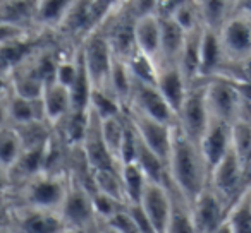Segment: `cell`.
Listing matches in <instances>:
<instances>
[{"mask_svg":"<svg viewBox=\"0 0 251 233\" xmlns=\"http://www.w3.org/2000/svg\"><path fill=\"white\" fill-rule=\"evenodd\" d=\"M169 178L189 202L195 201L210 180V168L201 153L200 143L186 136L177 126H174L169 156Z\"/></svg>","mask_w":251,"mask_h":233,"instance_id":"6da1fadb","label":"cell"},{"mask_svg":"<svg viewBox=\"0 0 251 233\" xmlns=\"http://www.w3.org/2000/svg\"><path fill=\"white\" fill-rule=\"evenodd\" d=\"M4 191H12V197L16 199L12 204H26L60 211L69 191V173H52L43 170L26 178L21 184L4 187Z\"/></svg>","mask_w":251,"mask_h":233,"instance_id":"7a4b0ae2","label":"cell"},{"mask_svg":"<svg viewBox=\"0 0 251 233\" xmlns=\"http://www.w3.org/2000/svg\"><path fill=\"white\" fill-rule=\"evenodd\" d=\"M217 33L226 57V67L239 65L251 59V16L248 12L236 7Z\"/></svg>","mask_w":251,"mask_h":233,"instance_id":"3957f363","label":"cell"},{"mask_svg":"<svg viewBox=\"0 0 251 233\" xmlns=\"http://www.w3.org/2000/svg\"><path fill=\"white\" fill-rule=\"evenodd\" d=\"M5 218L11 225H4L14 233H60L67 228L62 214L57 209L36 208L26 204H12L5 208Z\"/></svg>","mask_w":251,"mask_h":233,"instance_id":"277c9868","label":"cell"},{"mask_svg":"<svg viewBox=\"0 0 251 233\" xmlns=\"http://www.w3.org/2000/svg\"><path fill=\"white\" fill-rule=\"evenodd\" d=\"M79 50L84 65H86V70L91 77V83H93V89L95 87L105 89L115 60V53L112 50L105 33L97 26L79 43Z\"/></svg>","mask_w":251,"mask_h":233,"instance_id":"5b68a950","label":"cell"},{"mask_svg":"<svg viewBox=\"0 0 251 233\" xmlns=\"http://www.w3.org/2000/svg\"><path fill=\"white\" fill-rule=\"evenodd\" d=\"M60 214L67 228L77 230V232H86L100 223L97 218V211H95L93 192L71 175L69 191L60 208Z\"/></svg>","mask_w":251,"mask_h":233,"instance_id":"8992f818","label":"cell"},{"mask_svg":"<svg viewBox=\"0 0 251 233\" xmlns=\"http://www.w3.org/2000/svg\"><path fill=\"white\" fill-rule=\"evenodd\" d=\"M210 110L206 105L205 79L196 81L189 86V91L177 111V124L176 126L189 136L193 141L200 143L203 132L206 130L210 122Z\"/></svg>","mask_w":251,"mask_h":233,"instance_id":"52a82bcc","label":"cell"},{"mask_svg":"<svg viewBox=\"0 0 251 233\" xmlns=\"http://www.w3.org/2000/svg\"><path fill=\"white\" fill-rule=\"evenodd\" d=\"M205 91L210 115L232 124L246 100L236 83L229 77L215 76L205 79Z\"/></svg>","mask_w":251,"mask_h":233,"instance_id":"ba28073f","label":"cell"},{"mask_svg":"<svg viewBox=\"0 0 251 233\" xmlns=\"http://www.w3.org/2000/svg\"><path fill=\"white\" fill-rule=\"evenodd\" d=\"M208 185L224 199V202L229 208L248 189L246 182H244L243 161L237 156L234 148L212 168Z\"/></svg>","mask_w":251,"mask_h":233,"instance_id":"9c48e42d","label":"cell"},{"mask_svg":"<svg viewBox=\"0 0 251 233\" xmlns=\"http://www.w3.org/2000/svg\"><path fill=\"white\" fill-rule=\"evenodd\" d=\"M126 110L147 115V117H151V119L160 120V122L165 124H171V126L177 124V113L171 106V103L165 100V96L157 87V84L134 81L133 93H131L129 103H127Z\"/></svg>","mask_w":251,"mask_h":233,"instance_id":"30bf717a","label":"cell"},{"mask_svg":"<svg viewBox=\"0 0 251 233\" xmlns=\"http://www.w3.org/2000/svg\"><path fill=\"white\" fill-rule=\"evenodd\" d=\"M126 111L129 113L131 120H133L134 127L138 130L140 139L169 165L174 126L160 122V120H155L151 117H147V115L136 113V111H131V110H126Z\"/></svg>","mask_w":251,"mask_h":233,"instance_id":"8fae6325","label":"cell"},{"mask_svg":"<svg viewBox=\"0 0 251 233\" xmlns=\"http://www.w3.org/2000/svg\"><path fill=\"white\" fill-rule=\"evenodd\" d=\"M227 209H229V206L224 202V199L210 185H206L196 195L195 201L191 202V211H193L196 232L212 233L226 219Z\"/></svg>","mask_w":251,"mask_h":233,"instance_id":"7c38bea8","label":"cell"},{"mask_svg":"<svg viewBox=\"0 0 251 233\" xmlns=\"http://www.w3.org/2000/svg\"><path fill=\"white\" fill-rule=\"evenodd\" d=\"M140 204L150 218L155 232L165 233L172 211V192L169 182L160 184V182L148 180L143 195L140 199Z\"/></svg>","mask_w":251,"mask_h":233,"instance_id":"4fadbf2b","label":"cell"},{"mask_svg":"<svg viewBox=\"0 0 251 233\" xmlns=\"http://www.w3.org/2000/svg\"><path fill=\"white\" fill-rule=\"evenodd\" d=\"M200 148L212 171V168L232 149V124L210 117L208 127L200 139Z\"/></svg>","mask_w":251,"mask_h":233,"instance_id":"5bb4252c","label":"cell"},{"mask_svg":"<svg viewBox=\"0 0 251 233\" xmlns=\"http://www.w3.org/2000/svg\"><path fill=\"white\" fill-rule=\"evenodd\" d=\"M84 156L93 170H103V168H121L119 161L114 158L110 149L107 148L101 134V122L100 117L90 108V122L84 134V139L81 143Z\"/></svg>","mask_w":251,"mask_h":233,"instance_id":"9a60e30c","label":"cell"},{"mask_svg":"<svg viewBox=\"0 0 251 233\" xmlns=\"http://www.w3.org/2000/svg\"><path fill=\"white\" fill-rule=\"evenodd\" d=\"M136 50L158 64L162 52V18L155 12L138 16L134 22Z\"/></svg>","mask_w":251,"mask_h":233,"instance_id":"2e32d148","label":"cell"},{"mask_svg":"<svg viewBox=\"0 0 251 233\" xmlns=\"http://www.w3.org/2000/svg\"><path fill=\"white\" fill-rule=\"evenodd\" d=\"M189 86L191 84L186 79L179 64H164V65H158L157 87L162 91L165 100L171 103V106L176 110V113L181 108L182 101H184L186 94L189 91Z\"/></svg>","mask_w":251,"mask_h":233,"instance_id":"e0dca14e","label":"cell"},{"mask_svg":"<svg viewBox=\"0 0 251 233\" xmlns=\"http://www.w3.org/2000/svg\"><path fill=\"white\" fill-rule=\"evenodd\" d=\"M42 103L43 110H45V119L55 127L57 124L62 122L73 111L71 89L67 86H64V84H60L59 81H50L43 87Z\"/></svg>","mask_w":251,"mask_h":233,"instance_id":"ac0fdd59","label":"cell"},{"mask_svg":"<svg viewBox=\"0 0 251 233\" xmlns=\"http://www.w3.org/2000/svg\"><path fill=\"white\" fill-rule=\"evenodd\" d=\"M40 0H2V24H12L29 31L43 29L38 22Z\"/></svg>","mask_w":251,"mask_h":233,"instance_id":"d6986e66","label":"cell"},{"mask_svg":"<svg viewBox=\"0 0 251 233\" xmlns=\"http://www.w3.org/2000/svg\"><path fill=\"white\" fill-rule=\"evenodd\" d=\"M226 67V57L220 45L219 33L206 29L203 33L201 57H200V79H210L222 72Z\"/></svg>","mask_w":251,"mask_h":233,"instance_id":"ffe728a7","label":"cell"},{"mask_svg":"<svg viewBox=\"0 0 251 233\" xmlns=\"http://www.w3.org/2000/svg\"><path fill=\"white\" fill-rule=\"evenodd\" d=\"M186 35L188 33L172 18H162V52L158 65L179 64V57H181L182 46H184Z\"/></svg>","mask_w":251,"mask_h":233,"instance_id":"44dd1931","label":"cell"},{"mask_svg":"<svg viewBox=\"0 0 251 233\" xmlns=\"http://www.w3.org/2000/svg\"><path fill=\"white\" fill-rule=\"evenodd\" d=\"M205 28L193 29L186 35V42L182 46L181 57H179V67L184 72L189 84L196 83L200 79V57H201V42Z\"/></svg>","mask_w":251,"mask_h":233,"instance_id":"7402d4cb","label":"cell"},{"mask_svg":"<svg viewBox=\"0 0 251 233\" xmlns=\"http://www.w3.org/2000/svg\"><path fill=\"white\" fill-rule=\"evenodd\" d=\"M25 151V144L16 130V127L9 124H2V134H0V167H2V175L11 171V168L18 163Z\"/></svg>","mask_w":251,"mask_h":233,"instance_id":"603a6c76","label":"cell"},{"mask_svg":"<svg viewBox=\"0 0 251 233\" xmlns=\"http://www.w3.org/2000/svg\"><path fill=\"white\" fill-rule=\"evenodd\" d=\"M95 192H100L121 204H127V194H126L124 182H122L121 168H103L95 170L93 173Z\"/></svg>","mask_w":251,"mask_h":233,"instance_id":"cb8c5ba5","label":"cell"},{"mask_svg":"<svg viewBox=\"0 0 251 233\" xmlns=\"http://www.w3.org/2000/svg\"><path fill=\"white\" fill-rule=\"evenodd\" d=\"M203 26L212 31H219L236 11V0H198Z\"/></svg>","mask_w":251,"mask_h":233,"instance_id":"d4e9b609","label":"cell"},{"mask_svg":"<svg viewBox=\"0 0 251 233\" xmlns=\"http://www.w3.org/2000/svg\"><path fill=\"white\" fill-rule=\"evenodd\" d=\"M226 221L232 233H251V189L248 187L227 209Z\"/></svg>","mask_w":251,"mask_h":233,"instance_id":"484cf974","label":"cell"},{"mask_svg":"<svg viewBox=\"0 0 251 233\" xmlns=\"http://www.w3.org/2000/svg\"><path fill=\"white\" fill-rule=\"evenodd\" d=\"M101 122V134L107 148L110 149V153L114 154V158L119 161L121 156V148L124 143L126 136V126H127V113L115 115V117H108V119H100ZM121 165V161H119Z\"/></svg>","mask_w":251,"mask_h":233,"instance_id":"4316f807","label":"cell"},{"mask_svg":"<svg viewBox=\"0 0 251 233\" xmlns=\"http://www.w3.org/2000/svg\"><path fill=\"white\" fill-rule=\"evenodd\" d=\"M76 0H40L38 22L43 29L55 31Z\"/></svg>","mask_w":251,"mask_h":233,"instance_id":"83f0119b","label":"cell"},{"mask_svg":"<svg viewBox=\"0 0 251 233\" xmlns=\"http://www.w3.org/2000/svg\"><path fill=\"white\" fill-rule=\"evenodd\" d=\"M121 175L126 187V194H127V201L140 202L145 187L148 184V177L145 175V171L141 170L136 161H131V163L121 165Z\"/></svg>","mask_w":251,"mask_h":233,"instance_id":"f1b7e54d","label":"cell"},{"mask_svg":"<svg viewBox=\"0 0 251 233\" xmlns=\"http://www.w3.org/2000/svg\"><path fill=\"white\" fill-rule=\"evenodd\" d=\"M90 108L100 119L115 117V115H121L126 111V106L115 94H112L108 89H98V87H95L91 93Z\"/></svg>","mask_w":251,"mask_h":233,"instance_id":"f546056e","label":"cell"},{"mask_svg":"<svg viewBox=\"0 0 251 233\" xmlns=\"http://www.w3.org/2000/svg\"><path fill=\"white\" fill-rule=\"evenodd\" d=\"M127 60V65L131 69L134 81H141V83H150V84H157V77H158V64L153 59H150L148 55L141 52H134L133 55Z\"/></svg>","mask_w":251,"mask_h":233,"instance_id":"4dcf8cb0","label":"cell"},{"mask_svg":"<svg viewBox=\"0 0 251 233\" xmlns=\"http://www.w3.org/2000/svg\"><path fill=\"white\" fill-rule=\"evenodd\" d=\"M186 33L193 31V29L205 28L201 19V11H200L198 0H188L181 7H177L174 11V14L171 16Z\"/></svg>","mask_w":251,"mask_h":233,"instance_id":"1f68e13d","label":"cell"},{"mask_svg":"<svg viewBox=\"0 0 251 233\" xmlns=\"http://www.w3.org/2000/svg\"><path fill=\"white\" fill-rule=\"evenodd\" d=\"M184 2H188V0H158L157 14L162 16V18H171L176 9L181 7Z\"/></svg>","mask_w":251,"mask_h":233,"instance_id":"d6a6232c","label":"cell"},{"mask_svg":"<svg viewBox=\"0 0 251 233\" xmlns=\"http://www.w3.org/2000/svg\"><path fill=\"white\" fill-rule=\"evenodd\" d=\"M236 7L241 9V11H244V12H248V14L251 16V0H237Z\"/></svg>","mask_w":251,"mask_h":233,"instance_id":"836d02e7","label":"cell"},{"mask_svg":"<svg viewBox=\"0 0 251 233\" xmlns=\"http://www.w3.org/2000/svg\"><path fill=\"white\" fill-rule=\"evenodd\" d=\"M100 230H101V233H122L121 230H117L115 226L108 225V223H100Z\"/></svg>","mask_w":251,"mask_h":233,"instance_id":"e575fe53","label":"cell"},{"mask_svg":"<svg viewBox=\"0 0 251 233\" xmlns=\"http://www.w3.org/2000/svg\"><path fill=\"white\" fill-rule=\"evenodd\" d=\"M212 233H232V232H230V228H229V225H227V221H226V219H224L222 225L217 226V228L213 230Z\"/></svg>","mask_w":251,"mask_h":233,"instance_id":"d590c367","label":"cell"},{"mask_svg":"<svg viewBox=\"0 0 251 233\" xmlns=\"http://www.w3.org/2000/svg\"><path fill=\"white\" fill-rule=\"evenodd\" d=\"M84 233H101V230H100V223L98 225H95L93 228H90V230H86Z\"/></svg>","mask_w":251,"mask_h":233,"instance_id":"8d00e7d4","label":"cell"},{"mask_svg":"<svg viewBox=\"0 0 251 233\" xmlns=\"http://www.w3.org/2000/svg\"><path fill=\"white\" fill-rule=\"evenodd\" d=\"M60 233H84V232H77V230H73V228H66L64 232H60Z\"/></svg>","mask_w":251,"mask_h":233,"instance_id":"74e56055","label":"cell"},{"mask_svg":"<svg viewBox=\"0 0 251 233\" xmlns=\"http://www.w3.org/2000/svg\"><path fill=\"white\" fill-rule=\"evenodd\" d=\"M2 233H14V232H12L11 228H7V226H4V228H2Z\"/></svg>","mask_w":251,"mask_h":233,"instance_id":"f35d334b","label":"cell"},{"mask_svg":"<svg viewBox=\"0 0 251 233\" xmlns=\"http://www.w3.org/2000/svg\"><path fill=\"white\" fill-rule=\"evenodd\" d=\"M236 4H237V0H236Z\"/></svg>","mask_w":251,"mask_h":233,"instance_id":"ab89813d","label":"cell"},{"mask_svg":"<svg viewBox=\"0 0 251 233\" xmlns=\"http://www.w3.org/2000/svg\"><path fill=\"white\" fill-rule=\"evenodd\" d=\"M250 189H251V185H250Z\"/></svg>","mask_w":251,"mask_h":233,"instance_id":"60d3db41","label":"cell"}]
</instances>
